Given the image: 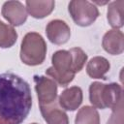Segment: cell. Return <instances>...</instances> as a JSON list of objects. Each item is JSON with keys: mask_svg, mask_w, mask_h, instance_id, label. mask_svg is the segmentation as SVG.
<instances>
[{"mask_svg": "<svg viewBox=\"0 0 124 124\" xmlns=\"http://www.w3.org/2000/svg\"><path fill=\"white\" fill-rule=\"evenodd\" d=\"M31 106L29 84L16 74H0V124H21Z\"/></svg>", "mask_w": 124, "mask_h": 124, "instance_id": "1", "label": "cell"}, {"mask_svg": "<svg viewBox=\"0 0 124 124\" xmlns=\"http://www.w3.org/2000/svg\"><path fill=\"white\" fill-rule=\"evenodd\" d=\"M121 92V87L117 83L103 84L93 82L89 87V98L91 104L98 108H110L115 109L122 101Z\"/></svg>", "mask_w": 124, "mask_h": 124, "instance_id": "2", "label": "cell"}, {"mask_svg": "<svg viewBox=\"0 0 124 124\" xmlns=\"http://www.w3.org/2000/svg\"><path fill=\"white\" fill-rule=\"evenodd\" d=\"M46 46L43 37L35 32L25 35L21 43L20 58L23 63L31 66L42 64L45 60Z\"/></svg>", "mask_w": 124, "mask_h": 124, "instance_id": "3", "label": "cell"}, {"mask_svg": "<svg viewBox=\"0 0 124 124\" xmlns=\"http://www.w3.org/2000/svg\"><path fill=\"white\" fill-rule=\"evenodd\" d=\"M53 66L46 71L60 86H67L74 78L75 73L72 71V58L69 51L58 50L52 55Z\"/></svg>", "mask_w": 124, "mask_h": 124, "instance_id": "4", "label": "cell"}, {"mask_svg": "<svg viewBox=\"0 0 124 124\" xmlns=\"http://www.w3.org/2000/svg\"><path fill=\"white\" fill-rule=\"evenodd\" d=\"M69 13L79 26H88L92 24L99 16L97 7L88 1L74 0L69 3Z\"/></svg>", "mask_w": 124, "mask_h": 124, "instance_id": "5", "label": "cell"}, {"mask_svg": "<svg viewBox=\"0 0 124 124\" xmlns=\"http://www.w3.org/2000/svg\"><path fill=\"white\" fill-rule=\"evenodd\" d=\"M34 81L36 83V91L38 94L40 106L49 105L53 103L55 101L57 92L55 81L42 76H35Z\"/></svg>", "mask_w": 124, "mask_h": 124, "instance_id": "6", "label": "cell"}, {"mask_svg": "<svg viewBox=\"0 0 124 124\" xmlns=\"http://www.w3.org/2000/svg\"><path fill=\"white\" fill-rule=\"evenodd\" d=\"M2 15L11 24L16 26L24 23L27 18L26 9L19 1L5 2L2 8Z\"/></svg>", "mask_w": 124, "mask_h": 124, "instance_id": "7", "label": "cell"}, {"mask_svg": "<svg viewBox=\"0 0 124 124\" xmlns=\"http://www.w3.org/2000/svg\"><path fill=\"white\" fill-rule=\"evenodd\" d=\"M46 33L48 40L56 45H62L67 43L71 35L70 27L67 25L66 22L59 19L51 20L46 25Z\"/></svg>", "mask_w": 124, "mask_h": 124, "instance_id": "8", "label": "cell"}, {"mask_svg": "<svg viewBox=\"0 0 124 124\" xmlns=\"http://www.w3.org/2000/svg\"><path fill=\"white\" fill-rule=\"evenodd\" d=\"M82 102V91L78 86L64 90L59 97V105L66 110L77 109Z\"/></svg>", "mask_w": 124, "mask_h": 124, "instance_id": "9", "label": "cell"}, {"mask_svg": "<svg viewBox=\"0 0 124 124\" xmlns=\"http://www.w3.org/2000/svg\"><path fill=\"white\" fill-rule=\"evenodd\" d=\"M41 112L47 124H69L67 114L61 110L56 104L40 106Z\"/></svg>", "mask_w": 124, "mask_h": 124, "instance_id": "10", "label": "cell"}, {"mask_svg": "<svg viewBox=\"0 0 124 124\" xmlns=\"http://www.w3.org/2000/svg\"><path fill=\"white\" fill-rule=\"evenodd\" d=\"M103 46L106 51L111 54H119L123 50V34L118 30H110L103 40Z\"/></svg>", "mask_w": 124, "mask_h": 124, "instance_id": "11", "label": "cell"}, {"mask_svg": "<svg viewBox=\"0 0 124 124\" xmlns=\"http://www.w3.org/2000/svg\"><path fill=\"white\" fill-rule=\"evenodd\" d=\"M54 1H26L28 13L36 18H43L49 15L54 9Z\"/></svg>", "mask_w": 124, "mask_h": 124, "instance_id": "12", "label": "cell"}, {"mask_svg": "<svg viewBox=\"0 0 124 124\" xmlns=\"http://www.w3.org/2000/svg\"><path fill=\"white\" fill-rule=\"evenodd\" d=\"M109 70L108 61L101 56L92 58L86 67V72L92 78H106L105 74Z\"/></svg>", "mask_w": 124, "mask_h": 124, "instance_id": "13", "label": "cell"}, {"mask_svg": "<svg viewBox=\"0 0 124 124\" xmlns=\"http://www.w3.org/2000/svg\"><path fill=\"white\" fill-rule=\"evenodd\" d=\"M123 6L124 1H113L108 5V20L112 27H121L123 25Z\"/></svg>", "mask_w": 124, "mask_h": 124, "instance_id": "14", "label": "cell"}, {"mask_svg": "<svg viewBox=\"0 0 124 124\" xmlns=\"http://www.w3.org/2000/svg\"><path fill=\"white\" fill-rule=\"evenodd\" d=\"M76 124H100L97 110L91 107H83L77 114Z\"/></svg>", "mask_w": 124, "mask_h": 124, "instance_id": "15", "label": "cell"}, {"mask_svg": "<svg viewBox=\"0 0 124 124\" xmlns=\"http://www.w3.org/2000/svg\"><path fill=\"white\" fill-rule=\"evenodd\" d=\"M17 38V34L12 26L0 21V47L12 46Z\"/></svg>", "mask_w": 124, "mask_h": 124, "instance_id": "16", "label": "cell"}, {"mask_svg": "<svg viewBox=\"0 0 124 124\" xmlns=\"http://www.w3.org/2000/svg\"><path fill=\"white\" fill-rule=\"evenodd\" d=\"M72 58V71L76 74L79 72L86 62L87 55L79 47H74L69 50Z\"/></svg>", "mask_w": 124, "mask_h": 124, "instance_id": "17", "label": "cell"}, {"mask_svg": "<svg viewBox=\"0 0 124 124\" xmlns=\"http://www.w3.org/2000/svg\"><path fill=\"white\" fill-rule=\"evenodd\" d=\"M94 3L98 4V5H104V4H107L108 3V1H106V2H100V1H94Z\"/></svg>", "mask_w": 124, "mask_h": 124, "instance_id": "18", "label": "cell"}, {"mask_svg": "<svg viewBox=\"0 0 124 124\" xmlns=\"http://www.w3.org/2000/svg\"><path fill=\"white\" fill-rule=\"evenodd\" d=\"M33 124H37V123H33Z\"/></svg>", "mask_w": 124, "mask_h": 124, "instance_id": "19", "label": "cell"}]
</instances>
